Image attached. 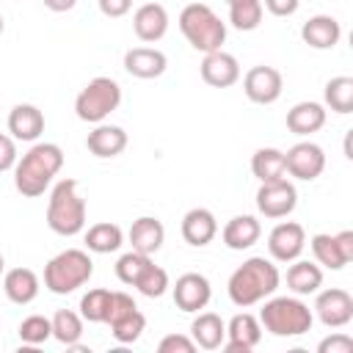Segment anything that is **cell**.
Returning <instances> with one entry per match:
<instances>
[{
  "mask_svg": "<svg viewBox=\"0 0 353 353\" xmlns=\"http://www.w3.org/2000/svg\"><path fill=\"white\" fill-rule=\"evenodd\" d=\"M63 168V149L58 143H33L14 165V188L28 196V199H36L41 196L52 176Z\"/></svg>",
  "mask_w": 353,
  "mask_h": 353,
  "instance_id": "cell-1",
  "label": "cell"
},
{
  "mask_svg": "<svg viewBox=\"0 0 353 353\" xmlns=\"http://www.w3.org/2000/svg\"><path fill=\"white\" fill-rule=\"evenodd\" d=\"M279 281H281V273H279V268L270 259L251 256L240 268H234V273L229 276L226 292H229L234 306L248 309V306L270 298L279 290Z\"/></svg>",
  "mask_w": 353,
  "mask_h": 353,
  "instance_id": "cell-2",
  "label": "cell"
},
{
  "mask_svg": "<svg viewBox=\"0 0 353 353\" xmlns=\"http://www.w3.org/2000/svg\"><path fill=\"white\" fill-rule=\"evenodd\" d=\"M312 323H314L312 309L292 295H279V298L270 295L259 309V325L273 336H301L312 331Z\"/></svg>",
  "mask_w": 353,
  "mask_h": 353,
  "instance_id": "cell-3",
  "label": "cell"
},
{
  "mask_svg": "<svg viewBox=\"0 0 353 353\" xmlns=\"http://www.w3.org/2000/svg\"><path fill=\"white\" fill-rule=\"evenodd\" d=\"M47 226L55 234L74 237L85 229V199L77 193V179H61L47 201Z\"/></svg>",
  "mask_w": 353,
  "mask_h": 353,
  "instance_id": "cell-4",
  "label": "cell"
},
{
  "mask_svg": "<svg viewBox=\"0 0 353 353\" xmlns=\"http://www.w3.org/2000/svg\"><path fill=\"white\" fill-rule=\"evenodd\" d=\"M179 30L188 44L199 52L223 50L226 41V22L207 6V3H188L179 11Z\"/></svg>",
  "mask_w": 353,
  "mask_h": 353,
  "instance_id": "cell-5",
  "label": "cell"
},
{
  "mask_svg": "<svg viewBox=\"0 0 353 353\" xmlns=\"http://www.w3.org/2000/svg\"><path fill=\"white\" fill-rule=\"evenodd\" d=\"M94 276V262L83 248H66L44 265V287L55 295H69Z\"/></svg>",
  "mask_w": 353,
  "mask_h": 353,
  "instance_id": "cell-6",
  "label": "cell"
},
{
  "mask_svg": "<svg viewBox=\"0 0 353 353\" xmlns=\"http://www.w3.org/2000/svg\"><path fill=\"white\" fill-rule=\"evenodd\" d=\"M121 105V85L113 80V77H94L85 83V88L77 94L74 99V113L80 121H88V124H99L105 121L116 108Z\"/></svg>",
  "mask_w": 353,
  "mask_h": 353,
  "instance_id": "cell-7",
  "label": "cell"
},
{
  "mask_svg": "<svg viewBox=\"0 0 353 353\" xmlns=\"http://www.w3.org/2000/svg\"><path fill=\"white\" fill-rule=\"evenodd\" d=\"M105 325L110 328L113 339L121 345H132L143 328H146V317L138 309V303L132 301V295L113 290L110 292V303H108V314H105Z\"/></svg>",
  "mask_w": 353,
  "mask_h": 353,
  "instance_id": "cell-8",
  "label": "cell"
},
{
  "mask_svg": "<svg viewBox=\"0 0 353 353\" xmlns=\"http://www.w3.org/2000/svg\"><path fill=\"white\" fill-rule=\"evenodd\" d=\"M309 245H312L317 265H323L328 270H342L353 259V232L350 229H342L336 234H314L309 240Z\"/></svg>",
  "mask_w": 353,
  "mask_h": 353,
  "instance_id": "cell-9",
  "label": "cell"
},
{
  "mask_svg": "<svg viewBox=\"0 0 353 353\" xmlns=\"http://www.w3.org/2000/svg\"><path fill=\"white\" fill-rule=\"evenodd\" d=\"M295 204H298V190L287 176L262 182L256 190V210L265 218H287L295 210Z\"/></svg>",
  "mask_w": 353,
  "mask_h": 353,
  "instance_id": "cell-10",
  "label": "cell"
},
{
  "mask_svg": "<svg viewBox=\"0 0 353 353\" xmlns=\"http://www.w3.org/2000/svg\"><path fill=\"white\" fill-rule=\"evenodd\" d=\"M243 91L256 105H273L284 91V77L276 66H251L243 77Z\"/></svg>",
  "mask_w": 353,
  "mask_h": 353,
  "instance_id": "cell-11",
  "label": "cell"
},
{
  "mask_svg": "<svg viewBox=\"0 0 353 353\" xmlns=\"http://www.w3.org/2000/svg\"><path fill=\"white\" fill-rule=\"evenodd\" d=\"M284 165H287L290 176H295L301 182H312L325 168V152L312 141H298L295 146H290L284 152Z\"/></svg>",
  "mask_w": 353,
  "mask_h": 353,
  "instance_id": "cell-12",
  "label": "cell"
},
{
  "mask_svg": "<svg viewBox=\"0 0 353 353\" xmlns=\"http://www.w3.org/2000/svg\"><path fill=\"white\" fill-rule=\"evenodd\" d=\"M314 314L325 328H342L353 320V295L342 287H328L317 292Z\"/></svg>",
  "mask_w": 353,
  "mask_h": 353,
  "instance_id": "cell-13",
  "label": "cell"
},
{
  "mask_svg": "<svg viewBox=\"0 0 353 353\" xmlns=\"http://www.w3.org/2000/svg\"><path fill=\"white\" fill-rule=\"evenodd\" d=\"M306 245V232L298 221H281L268 234V251L276 262H292Z\"/></svg>",
  "mask_w": 353,
  "mask_h": 353,
  "instance_id": "cell-14",
  "label": "cell"
},
{
  "mask_svg": "<svg viewBox=\"0 0 353 353\" xmlns=\"http://www.w3.org/2000/svg\"><path fill=\"white\" fill-rule=\"evenodd\" d=\"M171 292H174L176 309H182V312H201L212 298L210 279L201 273H182L176 279V284L171 287Z\"/></svg>",
  "mask_w": 353,
  "mask_h": 353,
  "instance_id": "cell-15",
  "label": "cell"
},
{
  "mask_svg": "<svg viewBox=\"0 0 353 353\" xmlns=\"http://www.w3.org/2000/svg\"><path fill=\"white\" fill-rule=\"evenodd\" d=\"M259 339H262L259 317H254L248 312H240L226 323V339H223L221 347L226 353H248L259 345Z\"/></svg>",
  "mask_w": 353,
  "mask_h": 353,
  "instance_id": "cell-16",
  "label": "cell"
},
{
  "mask_svg": "<svg viewBox=\"0 0 353 353\" xmlns=\"http://www.w3.org/2000/svg\"><path fill=\"white\" fill-rule=\"evenodd\" d=\"M201 72V80L212 88H229L240 80V63L232 52H223V50H212V52H204V61L199 66Z\"/></svg>",
  "mask_w": 353,
  "mask_h": 353,
  "instance_id": "cell-17",
  "label": "cell"
},
{
  "mask_svg": "<svg viewBox=\"0 0 353 353\" xmlns=\"http://www.w3.org/2000/svg\"><path fill=\"white\" fill-rule=\"evenodd\" d=\"M132 30L141 41L154 44L168 33V11L160 3H143L132 14Z\"/></svg>",
  "mask_w": 353,
  "mask_h": 353,
  "instance_id": "cell-18",
  "label": "cell"
},
{
  "mask_svg": "<svg viewBox=\"0 0 353 353\" xmlns=\"http://www.w3.org/2000/svg\"><path fill=\"white\" fill-rule=\"evenodd\" d=\"M124 69L132 77L152 80V77H160L168 69V58L157 47H132V50L124 52Z\"/></svg>",
  "mask_w": 353,
  "mask_h": 353,
  "instance_id": "cell-19",
  "label": "cell"
},
{
  "mask_svg": "<svg viewBox=\"0 0 353 353\" xmlns=\"http://www.w3.org/2000/svg\"><path fill=\"white\" fill-rule=\"evenodd\" d=\"M301 39L312 50H331L342 39V25L331 14H317V17H309L301 25Z\"/></svg>",
  "mask_w": 353,
  "mask_h": 353,
  "instance_id": "cell-20",
  "label": "cell"
},
{
  "mask_svg": "<svg viewBox=\"0 0 353 353\" xmlns=\"http://www.w3.org/2000/svg\"><path fill=\"white\" fill-rule=\"evenodd\" d=\"M8 132L14 141H36L44 132V113L28 102L14 105L8 113Z\"/></svg>",
  "mask_w": 353,
  "mask_h": 353,
  "instance_id": "cell-21",
  "label": "cell"
},
{
  "mask_svg": "<svg viewBox=\"0 0 353 353\" xmlns=\"http://www.w3.org/2000/svg\"><path fill=\"white\" fill-rule=\"evenodd\" d=\"M215 234H218V221H215V215L207 207H193V210L185 212V218H182V237H185V243L201 248V245L212 243Z\"/></svg>",
  "mask_w": 353,
  "mask_h": 353,
  "instance_id": "cell-22",
  "label": "cell"
},
{
  "mask_svg": "<svg viewBox=\"0 0 353 353\" xmlns=\"http://www.w3.org/2000/svg\"><path fill=\"white\" fill-rule=\"evenodd\" d=\"M127 237H130L132 251H141V254L152 256V254L160 251V245L165 240V226H163V221H157L152 215H141V218L132 221Z\"/></svg>",
  "mask_w": 353,
  "mask_h": 353,
  "instance_id": "cell-23",
  "label": "cell"
},
{
  "mask_svg": "<svg viewBox=\"0 0 353 353\" xmlns=\"http://www.w3.org/2000/svg\"><path fill=\"white\" fill-rule=\"evenodd\" d=\"M39 276L30 270V268H11L6 270L3 276V292L11 303L17 306H25V303H33L36 295H39Z\"/></svg>",
  "mask_w": 353,
  "mask_h": 353,
  "instance_id": "cell-24",
  "label": "cell"
},
{
  "mask_svg": "<svg viewBox=\"0 0 353 353\" xmlns=\"http://www.w3.org/2000/svg\"><path fill=\"white\" fill-rule=\"evenodd\" d=\"M85 146L94 157H116L127 149V132L116 124H97L88 138H85Z\"/></svg>",
  "mask_w": 353,
  "mask_h": 353,
  "instance_id": "cell-25",
  "label": "cell"
},
{
  "mask_svg": "<svg viewBox=\"0 0 353 353\" xmlns=\"http://www.w3.org/2000/svg\"><path fill=\"white\" fill-rule=\"evenodd\" d=\"M190 339L196 342V347L204 350H218L226 339V323L221 314L215 312H199L196 320L190 323Z\"/></svg>",
  "mask_w": 353,
  "mask_h": 353,
  "instance_id": "cell-26",
  "label": "cell"
},
{
  "mask_svg": "<svg viewBox=\"0 0 353 353\" xmlns=\"http://www.w3.org/2000/svg\"><path fill=\"white\" fill-rule=\"evenodd\" d=\"M325 116H328L325 113V105L312 102V99L298 102V105H292L287 110V130L295 132V135H312V132L323 130Z\"/></svg>",
  "mask_w": 353,
  "mask_h": 353,
  "instance_id": "cell-27",
  "label": "cell"
},
{
  "mask_svg": "<svg viewBox=\"0 0 353 353\" xmlns=\"http://www.w3.org/2000/svg\"><path fill=\"white\" fill-rule=\"evenodd\" d=\"M262 234V226L254 215H234L232 221H226L221 237H223V245L232 248V251H245L251 248Z\"/></svg>",
  "mask_w": 353,
  "mask_h": 353,
  "instance_id": "cell-28",
  "label": "cell"
},
{
  "mask_svg": "<svg viewBox=\"0 0 353 353\" xmlns=\"http://www.w3.org/2000/svg\"><path fill=\"white\" fill-rule=\"evenodd\" d=\"M287 287L295 295H312L323 287V270L317 262L309 259H292V265L287 268Z\"/></svg>",
  "mask_w": 353,
  "mask_h": 353,
  "instance_id": "cell-29",
  "label": "cell"
},
{
  "mask_svg": "<svg viewBox=\"0 0 353 353\" xmlns=\"http://www.w3.org/2000/svg\"><path fill=\"white\" fill-rule=\"evenodd\" d=\"M121 243H124V232L119 223L110 221H99L85 232V248L94 254H113L121 248Z\"/></svg>",
  "mask_w": 353,
  "mask_h": 353,
  "instance_id": "cell-30",
  "label": "cell"
},
{
  "mask_svg": "<svg viewBox=\"0 0 353 353\" xmlns=\"http://www.w3.org/2000/svg\"><path fill=\"white\" fill-rule=\"evenodd\" d=\"M251 171L259 182H273L287 176V165H284V152L273 149V146H262L254 152L251 157Z\"/></svg>",
  "mask_w": 353,
  "mask_h": 353,
  "instance_id": "cell-31",
  "label": "cell"
},
{
  "mask_svg": "<svg viewBox=\"0 0 353 353\" xmlns=\"http://www.w3.org/2000/svg\"><path fill=\"white\" fill-rule=\"evenodd\" d=\"M323 97L334 113H342V116L353 113V77H347V74L331 77L323 88Z\"/></svg>",
  "mask_w": 353,
  "mask_h": 353,
  "instance_id": "cell-32",
  "label": "cell"
},
{
  "mask_svg": "<svg viewBox=\"0 0 353 353\" xmlns=\"http://www.w3.org/2000/svg\"><path fill=\"white\" fill-rule=\"evenodd\" d=\"M50 323H52V336L61 342V345H72V342H80V336H83V317L77 314V312H72V309H58L52 317H50Z\"/></svg>",
  "mask_w": 353,
  "mask_h": 353,
  "instance_id": "cell-33",
  "label": "cell"
},
{
  "mask_svg": "<svg viewBox=\"0 0 353 353\" xmlns=\"http://www.w3.org/2000/svg\"><path fill=\"white\" fill-rule=\"evenodd\" d=\"M262 0H234L229 3V22L237 30H256L262 22Z\"/></svg>",
  "mask_w": 353,
  "mask_h": 353,
  "instance_id": "cell-34",
  "label": "cell"
},
{
  "mask_svg": "<svg viewBox=\"0 0 353 353\" xmlns=\"http://www.w3.org/2000/svg\"><path fill=\"white\" fill-rule=\"evenodd\" d=\"M108 303H110V290H105V287L88 290L80 298V317L88 320V323H105Z\"/></svg>",
  "mask_w": 353,
  "mask_h": 353,
  "instance_id": "cell-35",
  "label": "cell"
},
{
  "mask_svg": "<svg viewBox=\"0 0 353 353\" xmlns=\"http://www.w3.org/2000/svg\"><path fill=\"white\" fill-rule=\"evenodd\" d=\"M132 287H135L141 295H146V298H160L171 284H168V273H165L160 265L149 262L146 270L138 276V281H135Z\"/></svg>",
  "mask_w": 353,
  "mask_h": 353,
  "instance_id": "cell-36",
  "label": "cell"
},
{
  "mask_svg": "<svg viewBox=\"0 0 353 353\" xmlns=\"http://www.w3.org/2000/svg\"><path fill=\"white\" fill-rule=\"evenodd\" d=\"M149 262H152V256H149V254H141V251H127V254H121L119 262H116V276H119V281L132 287V284L138 281V276L146 270Z\"/></svg>",
  "mask_w": 353,
  "mask_h": 353,
  "instance_id": "cell-37",
  "label": "cell"
},
{
  "mask_svg": "<svg viewBox=\"0 0 353 353\" xmlns=\"http://www.w3.org/2000/svg\"><path fill=\"white\" fill-rule=\"evenodd\" d=\"M52 336V323L44 314H30L19 323V339L25 345H41Z\"/></svg>",
  "mask_w": 353,
  "mask_h": 353,
  "instance_id": "cell-38",
  "label": "cell"
},
{
  "mask_svg": "<svg viewBox=\"0 0 353 353\" xmlns=\"http://www.w3.org/2000/svg\"><path fill=\"white\" fill-rule=\"evenodd\" d=\"M157 350L160 353H193L196 350V342L190 336H185V334H168V336L160 339Z\"/></svg>",
  "mask_w": 353,
  "mask_h": 353,
  "instance_id": "cell-39",
  "label": "cell"
},
{
  "mask_svg": "<svg viewBox=\"0 0 353 353\" xmlns=\"http://www.w3.org/2000/svg\"><path fill=\"white\" fill-rule=\"evenodd\" d=\"M320 353H353V336L342 334V331H334L331 336H325L320 345H317Z\"/></svg>",
  "mask_w": 353,
  "mask_h": 353,
  "instance_id": "cell-40",
  "label": "cell"
},
{
  "mask_svg": "<svg viewBox=\"0 0 353 353\" xmlns=\"http://www.w3.org/2000/svg\"><path fill=\"white\" fill-rule=\"evenodd\" d=\"M17 143H14V138L11 135H6V132H0V171H11L14 165H17Z\"/></svg>",
  "mask_w": 353,
  "mask_h": 353,
  "instance_id": "cell-41",
  "label": "cell"
},
{
  "mask_svg": "<svg viewBox=\"0 0 353 353\" xmlns=\"http://www.w3.org/2000/svg\"><path fill=\"white\" fill-rule=\"evenodd\" d=\"M97 6H99V11H102L105 17L119 19V17H124V14L132 8V0H97Z\"/></svg>",
  "mask_w": 353,
  "mask_h": 353,
  "instance_id": "cell-42",
  "label": "cell"
},
{
  "mask_svg": "<svg viewBox=\"0 0 353 353\" xmlns=\"http://www.w3.org/2000/svg\"><path fill=\"white\" fill-rule=\"evenodd\" d=\"M298 6L301 0H262V8H268L273 17H292Z\"/></svg>",
  "mask_w": 353,
  "mask_h": 353,
  "instance_id": "cell-43",
  "label": "cell"
},
{
  "mask_svg": "<svg viewBox=\"0 0 353 353\" xmlns=\"http://www.w3.org/2000/svg\"><path fill=\"white\" fill-rule=\"evenodd\" d=\"M50 11H55V14H63V11H72L74 6H77V0H41Z\"/></svg>",
  "mask_w": 353,
  "mask_h": 353,
  "instance_id": "cell-44",
  "label": "cell"
},
{
  "mask_svg": "<svg viewBox=\"0 0 353 353\" xmlns=\"http://www.w3.org/2000/svg\"><path fill=\"white\" fill-rule=\"evenodd\" d=\"M3 270H6V259H3V254H0V276H3Z\"/></svg>",
  "mask_w": 353,
  "mask_h": 353,
  "instance_id": "cell-45",
  "label": "cell"
},
{
  "mask_svg": "<svg viewBox=\"0 0 353 353\" xmlns=\"http://www.w3.org/2000/svg\"><path fill=\"white\" fill-rule=\"evenodd\" d=\"M3 28H6V22H3V14H0V36H3Z\"/></svg>",
  "mask_w": 353,
  "mask_h": 353,
  "instance_id": "cell-46",
  "label": "cell"
},
{
  "mask_svg": "<svg viewBox=\"0 0 353 353\" xmlns=\"http://www.w3.org/2000/svg\"><path fill=\"white\" fill-rule=\"evenodd\" d=\"M226 3H234V0H226Z\"/></svg>",
  "mask_w": 353,
  "mask_h": 353,
  "instance_id": "cell-47",
  "label": "cell"
}]
</instances>
